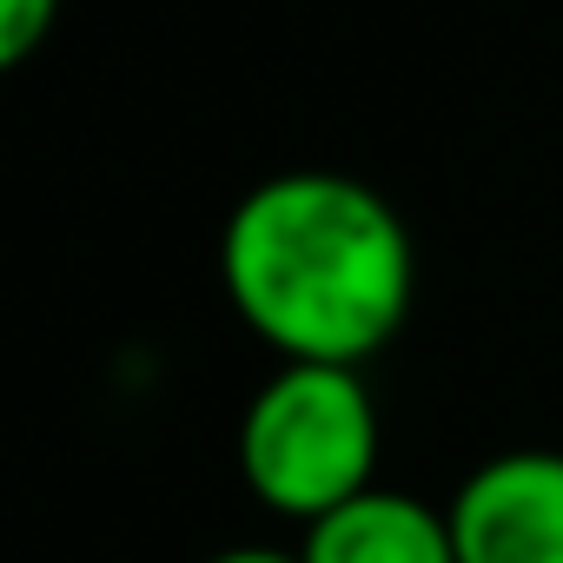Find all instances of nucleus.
Returning <instances> with one entry per match:
<instances>
[{
  "instance_id": "obj_3",
  "label": "nucleus",
  "mask_w": 563,
  "mask_h": 563,
  "mask_svg": "<svg viewBox=\"0 0 563 563\" xmlns=\"http://www.w3.org/2000/svg\"><path fill=\"white\" fill-rule=\"evenodd\" d=\"M457 563H563V451L523 444L484 457L451 497Z\"/></svg>"
},
{
  "instance_id": "obj_4",
  "label": "nucleus",
  "mask_w": 563,
  "mask_h": 563,
  "mask_svg": "<svg viewBox=\"0 0 563 563\" xmlns=\"http://www.w3.org/2000/svg\"><path fill=\"white\" fill-rule=\"evenodd\" d=\"M299 556L306 563H457V543H451L444 504L372 484L332 517L306 523Z\"/></svg>"
},
{
  "instance_id": "obj_6",
  "label": "nucleus",
  "mask_w": 563,
  "mask_h": 563,
  "mask_svg": "<svg viewBox=\"0 0 563 563\" xmlns=\"http://www.w3.org/2000/svg\"><path fill=\"white\" fill-rule=\"evenodd\" d=\"M206 563H306L299 550H272V543H232V550H212Z\"/></svg>"
},
{
  "instance_id": "obj_2",
  "label": "nucleus",
  "mask_w": 563,
  "mask_h": 563,
  "mask_svg": "<svg viewBox=\"0 0 563 563\" xmlns=\"http://www.w3.org/2000/svg\"><path fill=\"white\" fill-rule=\"evenodd\" d=\"M378 398L352 365H278L239 411V477L286 523H319L378 484Z\"/></svg>"
},
{
  "instance_id": "obj_5",
  "label": "nucleus",
  "mask_w": 563,
  "mask_h": 563,
  "mask_svg": "<svg viewBox=\"0 0 563 563\" xmlns=\"http://www.w3.org/2000/svg\"><path fill=\"white\" fill-rule=\"evenodd\" d=\"M60 0H0V67H21L54 41Z\"/></svg>"
},
{
  "instance_id": "obj_1",
  "label": "nucleus",
  "mask_w": 563,
  "mask_h": 563,
  "mask_svg": "<svg viewBox=\"0 0 563 563\" xmlns=\"http://www.w3.org/2000/svg\"><path fill=\"white\" fill-rule=\"evenodd\" d=\"M219 286L278 365L365 372L411 319L418 245L372 179L292 166L232 199Z\"/></svg>"
}]
</instances>
